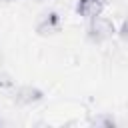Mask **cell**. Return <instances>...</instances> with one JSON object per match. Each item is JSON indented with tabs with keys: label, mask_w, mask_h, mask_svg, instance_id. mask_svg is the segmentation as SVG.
Returning a JSON list of instances; mask_svg holds the SVG:
<instances>
[{
	"label": "cell",
	"mask_w": 128,
	"mask_h": 128,
	"mask_svg": "<svg viewBox=\"0 0 128 128\" xmlns=\"http://www.w3.org/2000/svg\"><path fill=\"white\" fill-rule=\"evenodd\" d=\"M116 36V24L106 18V16H96V18H90L88 20V26H86V38L92 42V44H104L108 40H112Z\"/></svg>",
	"instance_id": "6da1fadb"
},
{
	"label": "cell",
	"mask_w": 128,
	"mask_h": 128,
	"mask_svg": "<svg viewBox=\"0 0 128 128\" xmlns=\"http://www.w3.org/2000/svg\"><path fill=\"white\" fill-rule=\"evenodd\" d=\"M44 100V90L32 84H22L12 90V102L18 106H34Z\"/></svg>",
	"instance_id": "7a4b0ae2"
},
{
	"label": "cell",
	"mask_w": 128,
	"mask_h": 128,
	"mask_svg": "<svg viewBox=\"0 0 128 128\" xmlns=\"http://www.w3.org/2000/svg\"><path fill=\"white\" fill-rule=\"evenodd\" d=\"M62 28V16L56 12V10H46L40 14V18L36 20V34L38 36H54L58 34Z\"/></svg>",
	"instance_id": "3957f363"
},
{
	"label": "cell",
	"mask_w": 128,
	"mask_h": 128,
	"mask_svg": "<svg viewBox=\"0 0 128 128\" xmlns=\"http://www.w3.org/2000/svg\"><path fill=\"white\" fill-rule=\"evenodd\" d=\"M104 0H76V6H74V10H76V14L78 16H82V18H86V20H90V18H96V16H100L102 12H104Z\"/></svg>",
	"instance_id": "277c9868"
},
{
	"label": "cell",
	"mask_w": 128,
	"mask_h": 128,
	"mask_svg": "<svg viewBox=\"0 0 128 128\" xmlns=\"http://www.w3.org/2000/svg\"><path fill=\"white\" fill-rule=\"evenodd\" d=\"M90 124H94V126H108V128H110V126H116L118 122H116L112 116H108V114H102V116H96V118H94Z\"/></svg>",
	"instance_id": "5b68a950"
},
{
	"label": "cell",
	"mask_w": 128,
	"mask_h": 128,
	"mask_svg": "<svg viewBox=\"0 0 128 128\" xmlns=\"http://www.w3.org/2000/svg\"><path fill=\"white\" fill-rule=\"evenodd\" d=\"M116 34H118L124 42H128V20H124V22L120 24V28H116Z\"/></svg>",
	"instance_id": "8992f818"
},
{
	"label": "cell",
	"mask_w": 128,
	"mask_h": 128,
	"mask_svg": "<svg viewBox=\"0 0 128 128\" xmlns=\"http://www.w3.org/2000/svg\"><path fill=\"white\" fill-rule=\"evenodd\" d=\"M4 2H18V0H4Z\"/></svg>",
	"instance_id": "52a82bcc"
},
{
	"label": "cell",
	"mask_w": 128,
	"mask_h": 128,
	"mask_svg": "<svg viewBox=\"0 0 128 128\" xmlns=\"http://www.w3.org/2000/svg\"><path fill=\"white\" fill-rule=\"evenodd\" d=\"M0 124H2V120H0Z\"/></svg>",
	"instance_id": "ba28073f"
}]
</instances>
